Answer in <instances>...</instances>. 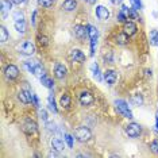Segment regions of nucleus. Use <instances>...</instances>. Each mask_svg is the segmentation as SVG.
Here are the masks:
<instances>
[{"mask_svg":"<svg viewBox=\"0 0 158 158\" xmlns=\"http://www.w3.org/2000/svg\"><path fill=\"white\" fill-rule=\"evenodd\" d=\"M96 44H98V39H91V56H95L96 52Z\"/></svg>","mask_w":158,"mask_h":158,"instance_id":"obj_35","label":"nucleus"},{"mask_svg":"<svg viewBox=\"0 0 158 158\" xmlns=\"http://www.w3.org/2000/svg\"><path fill=\"white\" fill-rule=\"evenodd\" d=\"M146 74H147V76L152 77V70H146Z\"/></svg>","mask_w":158,"mask_h":158,"instance_id":"obj_45","label":"nucleus"},{"mask_svg":"<svg viewBox=\"0 0 158 158\" xmlns=\"http://www.w3.org/2000/svg\"><path fill=\"white\" fill-rule=\"evenodd\" d=\"M8 37H10V35H8L7 28L4 26H2V27H0V42H2V44H4L7 39H8Z\"/></svg>","mask_w":158,"mask_h":158,"instance_id":"obj_26","label":"nucleus"},{"mask_svg":"<svg viewBox=\"0 0 158 158\" xmlns=\"http://www.w3.org/2000/svg\"><path fill=\"white\" fill-rule=\"evenodd\" d=\"M88 3H91V4H95L96 0H88Z\"/></svg>","mask_w":158,"mask_h":158,"instance_id":"obj_46","label":"nucleus"},{"mask_svg":"<svg viewBox=\"0 0 158 158\" xmlns=\"http://www.w3.org/2000/svg\"><path fill=\"white\" fill-rule=\"evenodd\" d=\"M91 70H92L93 76L98 78L99 81H102V77H100V72H99V66H98V64H93V65L91 66Z\"/></svg>","mask_w":158,"mask_h":158,"instance_id":"obj_29","label":"nucleus"},{"mask_svg":"<svg viewBox=\"0 0 158 158\" xmlns=\"http://www.w3.org/2000/svg\"><path fill=\"white\" fill-rule=\"evenodd\" d=\"M95 12H96V16H98L100 20H107L110 18V11L104 6H96Z\"/></svg>","mask_w":158,"mask_h":158,"instance_id":"obj_12","label":"nucleus"},{"mask_svg":"<svg viewBox=\"0 0 158 158\" xmlns=\"http://www.w3.org/2000/svg\"><path fill=\"white\" fill-rule=\"evenodd\" d=\"M70 103H72V99L68 93H64V95L60 98V106L62 107V108H69Z\"/></svg>","mask_w":158,"mask_h":158,"instance_id":"obj_18","label":"nucleus"},{"mask_svg":"<svg viewBox=\"0 0 158 158\" xmlns=\"http://www.w3.org/2000/svg\"><path fill=\"white\" fill-rule=\"evenodd\" d=\"M11 2L16 6H20V4H23V3H26V0H11Z\"/></svg>","mask_w":158,"mask_h":158,"instance_id":"obj_41","label":"nucleus"},{"mask_svg":"<svg viewBox=\"0 0 158 158\" xmlns=\"http://www.w3.org/2000/svg\"><path fill=\"white\" fill-rule=\"evenodd\" d=\"M4 74L8 80H15L19 76V69L15 65H7L4 69Z\"/></svg>","mask_w":158,"mask_h":158,"instance_id":"obj_7","label":"nucleus"},{"mask_svg":"<svg viewBox=\"0 0 158 158\" xmlns=\"http://www.w3.org/2000/svg\"><path fill=\"white\" fill-rule=\"evenodd\" d=\"M12 19L15 20H24V14L22 11H16L12 14Z\"/></svg>","mask_w":158,"mask_h":158,"instance_id":"obj_31","label":"nucleus"},{"mask_svg":"<svg viewBox=\"0 0 158 158\" xmlns=\"http://www.w3.org/2000/svg\"><path fill=\"white\" fill-rule=\"evenodd\" d=\"M48 106H49V110L53 111L54 114H57V106H56V100H54V95L50 93L48 96Z\"/></svg>","mask_w":158,"mask_h":158,"instance_id":"obj_23","label":"nucleus"},{"mask_svg":"<svg viewBox=\"0 0 158 158\" xmlns=\"http://www.w3.org/2000/svg\"><path fill=\"white\" fill-rule=\"evenodd\" d=\"M49 157H58V150L53 149V152L49 153Z\"/></svg>","mask_w":158,"mask_h":158,"instance_id":"obj_40","label":"nucleus"},{"mask_svg":"<svg viewBox=\"0 0 158 158\" xmlns=\"http://www.w3.org/2000/svg\"><path fill=\"white\" fill-rule=\"evenodd\" d=\"M46 127H48L49 131H56V123H53V122H46Z\"/></svg>","mask_w":158,"mask_h":158,"instance_id":"obj_38","label":"nucleus"},{"mask_svg":"<svg viewBox=\"0 0 158 158\" xmlns=\"http://www.w3.org/2000/svg\"><path fill=\"white\" fill-rule=\"evenodd\" d=\"M130 3H131V6H132V8H135V10H141L142 8L141 0H130Z\"/></svg>","mask_w":158,"mask_h":158,"instance_id":"obj_33","label":"nucleus"},{"mask_svg":"<svg viewBox=\"0 0 158 158\" xmlns=\"http://www.w3.org/2000/svg\"><path fill=\"white\" fill-rule=\"evenodd\" d=\"M136 30H138V27H136V24L134 22H131V20L124 22V24H123V33H126L128 37L134 35L136 33Z\"/></svg>","mask_w":158,"mask_h":158,"instance_id":"obj_11","label":"nucleus"},{"mask_svg":"<svg viewBox=\"0 0 158 158\" xmlns=\"http://www.w3.org/2000/svg\"><path fill=\"white\" fill-rule=\"evenodd\" d=\"M33 74H34V76H37V77H39V78H41L42 76H45V69H44V66H42L41 65V64H38V65H37V68H35V69H34V72H33Z\"/></svg>","mask_w":158,"mask_h":158,"instance_id":"obj_27","label":"nucleus"},{"mask_svg":"<svg viewBox=\"0 0 158 158\" xmlns=\"http://www.w3.org/2000/svg\"><path fill=\"white\" fill-rule=\"evenodd\" d=\"M150 45L158 46V30H156V28L150 31Z\"/></svg>","mask_w":158,"mask_h":158,"instance_id":"obj_24","label":"nucleus"},{"mask_svg":"<svg viewBox=\"0 0 158 158\" xmlns=\"http://www.w3.org/2000/svg\"><path fill=\"white\" fill-rule=\"evenodd\" d=\"M19 53L23 56H33L35 53V45L31 41H24L19 46Z\"/></svg>","mask_w":158,"mask_h":158,"instance_id":"obj_4","label":"nucleus"},{"mask_svg":"<svg viewBox=\"0 0 158 158\" xmlns=\"http://www.w3.org/2000/svg\"><path fill=\"white\" fill-rule=\"evenodd\" d=\"M18 99L20 100V103L28 104V103L33 102V93L28 91V89H23V91H20L18 93Z\"/></svg>","mask_w":158,"mask_h":158,"instance_id":"obj_9","label":"nucleus"},{"mask_svg":"<svg viewBox=\"0 0 158 158\" xmlns=\"http://www.w3.org/2000/svg\"><path fill=\"white\" fill-rule=\"evenodd\" d=\"M156 127H157V130H158V112H157V116H156Z\"/></svg>","mask_w":158,"mask_h":158,"instance_id":"obj_44","label":"nucleus"},{"mask_svg":"<svg viewBox=\"0 0 158 158\" xmlns=\"http://www.w3.org/2000/svg\"><path fill=\"white\" fill-rule=\"evenodd\" d=\"M111 2H112L114 4H120V3L123 2V0H111Z\"/></svg>","mask_w":158,"mask_h":158,"instance_id":"obj_43","label":"nucleus"},{"mask_svg":"<svg viewBox=\"0 0 158 158\" xmlns=\"http://www.w3.org/2000/svg\"><path fill=\"white\" fill-rule=\"evenodd\" d=\"M66 74H68L66 66L64 65V64H60V62L56 64V66H54V76H56V78L62 80V78L66 77Z\"/></svg>","mask_w":158,"mask_h":158,"instance_id":"obj_8","label":"nucleus"},{"mask_svg":"<svg viewBox=\"0 0 158 158\" xmlns=\"http://www.w3.org/2000/svg\"><path fill=\"white\" fill-rule=\"evenodd\" d=\"M65 142L68 143V146L72 149V147H73V136L69 135V134H65Z\"/></svg>","mask_w":158,"mask_h":158,"instance_id":"obj_36","label":"nucleus"},{"mask_svg":"<svg viewBox=\"0 0 158 158\" xmlns=\"http://www.w3.org/2000/svg\"><path fill=\"white\" fill-rule=\"evenodd\" d=\"M52 147L56 150H58V152H62L64 149H65V143L61 138H53L52 139Z\"/></svg>","mask_w":158,"mask_h":158,"instance_id":"obj_17","label":"nucleus"},{"mask_svg":"<svg viewBox=\"0 0 158 158\" xmlns=\"http://www.w3.org/2000/svg\"><path fill=\"white\" fill-rule=\"evenodd\" d=\"M14 27H15V30L18 31V33L24 34L26 33V20H15Z\"/></svg>","mask_w":158,"mask_h":158,"instance_id":"obj_20","label":"nucleus"},{"mask_svg":"<svg viewBox=\"0 0 158 158\" xmlns=\"http://www.w3.org/2000/svg\"><path fill=\"white\" fill-rule=\"evenodd\" d=\"M39 6L45 7V8H50V7H53L54 4V0H38Z\"/></svg>","mask_w":158,"mask_h":158,"instance_id":"obj_30","label":"nucleus"},{"mask_svg":"<svg viewBox=\"0 0 158 158\" xmlns=\"http://www.w3.org/2000/svg\"><path fill=\"white\" fill-rule=\"evenodd\" d=\"M78 100H80V104L82 107H89V106H92L93 102H95V99H93V95L91 92H87V91H84V92H81V95H80V98H78Z\"/></svg>","mask_w":158,"mask_h":158,"instance_id":"obj_6","label":"nucleus"},{"mask_svg":"<svg viewBox=\"0 0 158 158\" xmlns=\"http://www.w3.org/2000/svg\"><path fill=\"white\" fill-rule=\"evenodd\" d=\"M74 35H76V38L78 39H85L88 35V26H82V24H77V26H74Z\"/></svg>","mask_w":158,"mask_h":158,"instance_id":"obj_10","label":"nucleus"},{"mask_svg":"<svg viewBox=\"0 0 158 158\" xmlns=\"http://www.w3.org/2000/svg\"><path fill=\"white\" fill-rule=\"evenodd\" d=\"M131 103L134 104V106H142V104H143V98H142V95H139V93H136V95H132Z\"/></svg>","mask_w":158,"mask_h":158,"instance_id":"obj_25","label":"nucleus"},{"mask_svg":"<svg viewBox=\"0 0 158 158\" xmlns=\"http://www.w3.org/2000/svg\"><path fill=\"white\" fill-rule=\"evenodd\" d=\"M104 81L107 82L108 85H114L116 82V73L114 70H106L104 72Z\"/></svg>","mask_w":158,"mask_h":158,"instance_id":"obj_15","label":"nucleus"},{"mask_svg":"<svg viewBox=\"0 0 158 158\" xmlns=\"http://www.w3.org/2000/svg\"><path fill=\"white\" fill-rule=\"evenodd\" d=\"M127 19H128V18L126 16L122 11H119V14H118V20H119V22H122V23H124V22H127Z\"/></svg>","mask_w":158,"mask_h":158,"instance_id":"obj_37","label":"nucleus"},{"mask_svg":"<svg viewBox=\"0 0 158 158\" xmlns=\"http://www.w3.org/2000/svg\"><path fill=\"white\" fill-rule=\"evenodd\" d=\"M39 80H41V84L44 85V87H46V88L52 89L53 87H54V82H53V80L49 76H46V74H45V76H42Z\"/></svg>","mask_w":158,"mask_h":158,"instance_id":"obj_21","label":"nucleus"},{"mask_svg":"<svg viewBox=\"0 0 158 158\" xmlns=\"http://www.w3.org/2000/svg\"><path fill=\"white\" fill-rule=\"evenodd\" d=\"M150 150L154 154H158V139H154V141L150 143Z\"/></svg>","mask_w":158,"mask_h":158,"instance_id":"obj_32","label":"nucleus"},{"mask_svg":"<svg viewBox=\"0 0 158 158\" xmlns=\"http://www.w3.org/2000/svg\"><path fill=\"white\" fill-rule=\"evenodd\" d=\"M88 35L91 39H98V37H99L98 28L93 27V26H88Z\"/></svg>","mask_w":158,"mask_h":158,"instance_id":"obj_28","label":"nucleus"},{"mask_svg":"<svg viewBox=\"0 0 158 158\" xmlns=\"http://www.w3.org/2000/svg\"><path fill=\"white\" fill-rule=\"evenodd\" d=\"M74 138H76V141L81 142V143L88 142L89 139L92 138V131L89 130L88 127H85V126L77 127L76 130H74Z\"/></svg>","mask_w":158,"mask_h":158,"instance_id":"obj_1","label":"nucleus"},{"mask_svg":"<svg viewBox=\"0 0 158 158\" xmlns=\"http://www.w3.org/2000/svg\"><path fill=\"white\" fill-rule=\"evenodd\" d=\"M77 8V0H65L62 3V10L66 12H72Z\"/></svg>","mask_w":158,"mask_h":158,"instance_id":"obj_16","label":"nucleus"},{"mask_svg":"<svg viewBox=\"0 0 158 158\" xmlns=\"http://www.w3.org/2000/svg\"><path fill=\"white\" fill-rule=\"evenodd\" d=\"M115 41H116V44L118 45H127L128 44V41H130V37H128L126 33H120V34H118L116 35V38H115Z\"/></svg>","mask_w":158,"mask_h":158,"instance_id":"obj_19","label":"nucleus"},{"mask_svg":"<svg viewBox=\"0 0 158 158\" xmlns=\"http://www.w3.org/2000/svg\"><path fill=\"white\" fill-rule=\"evenodd\" d=\"M126 132H127V135L130 136V138H138V136L141 135V132H142V127L138 123L132 122V123L127 124V127H126Z\"/></svg>","mask_w":158,"mask_h":158,"instance_id":"obj_3","label":"nucleus"},{"mask_svg":"<svg viewBox=\"0 0 158 158\" xmlns=\"http://www.w3.org/2000/svg\"><path fill=\"white\" fill-rule=\"evenodd\" d=\"M38 42H39V45H41V46H48L49 45V41H48V38H46L45 35H39V37H38Z\"/></svg>","mask_w":158,"mask_h":158,"instance_id":"obj_34","label":"nucleus"},{"mask_svg":"<svg viewBox=\"0 0 158 158\" xmlns=\"http://www.w3.org/2000/svg\"><path fill=\"white\" fill-rule=\"evenodd\" d=\"M70 58L74 61V62H84L85 61V54L81 52L80 49H73L70 52Z\"/></svg>","mask_w":158,"mask_h":158,"instance_id":"obj_13","label":"nucleus"},{"mask_svg":"<svg viewBox=\"0 0 158 158\" xmlns=\"http://www.w3.org/2000/svg\"><path fill=\"white\" fill-rule=\"evenodd\" d=\"M12 4H14V3L11 2V0H2V3H0V6H2V8H0V11H2V18H3V19H4V18H6L7 14H8L10 11H11Z\"/></svg>","mask_w":158,"mask_h":158,"instance_id":"obj_14","label":"nucleus"},{"mask_svg":"<svg viewBox=\"0 0 158 158\" xmlns=\"http://www.w3.org/2000/svg\"><path fill=\"white\" fill-rule=\"evenodd\" d=\"M115 107H116L118 112L122 114L124 118H127V119H132V112L131 110L128 108V104L124 102V100H115Z\"/></svg>","mask_w":158,"mask_h":158,"instance_id":"obj_2","label":"nucleus"},{"mask_svg":"<svg viewBox=\"0 0 158 158\" xmlns=\"http://www.w3.org/2000/svg\"><path fill=\"white\" fill-rule=\"evenodd\" d=\"M38 64L39 62H38V61H35V60H28V61H24V68H26L30 73H33Z\"/></svg>","mask_w":158,"mask_h":158,"instance_id":"obj_22","label":"nucleus"},{"mask_svg":"<svg viewBox=\"0 0 158 158\" xmlns=\"http://www.w3.org/2000/svg\"><path fill=\"white\" fill-rule=\"evenodd\" d=\"M38 131V126L33 119H26L23 123V132L26 135H33Z\"/></svg>","mask_w":158,"mask_h":158,"instance_id":"obj_5","label":"nucleus"},{"mask_svg":"<svg viewBox=\"0 0 158 158\" xmlns=\"http://www.w3.org/2000/svg\"><path fill=\"white\" fill-rule=\"evenodd\" d=\"M35 18H37V11H34V14H33V20H31V23L35 26Z\"/></svg>","mask_w":158,"mask_h":158,"instance_id":"obj_42","label":"nucleus"},{"mask_svg":"<svg viewBox=\"0 0 158 158\" xmlns=\"http://www.w3.org/2000/svg\"><path fill=\"white\" fill-rule=\"evenodd\" d=\"M39 115H41V118L44 119L45 122H48V112H46L45 110H41L39 111Z\"/></svg>","mask_w":158,"mask_h":158,"instance_id":"obj_39","label":"nucleus"}]
</instances>
